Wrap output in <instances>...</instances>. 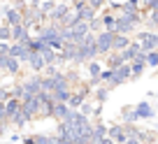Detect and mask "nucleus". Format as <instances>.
<instances>
[{
    "instance_id": "nucleus-17",
    "label": "nucleus",
    "mask_w": 158,
    "mask_h": 144,
    "mask_svg": "<svg viewBox=\"0 0 158 144\" xmlns=\"http://www.w3.org/2000/svg\"><path fill=\"white\" fill-rule=\"evenodd\" d=\"M135 112H137V119L142 121V119H153V114H156V112H153V107L149 102H139L137 107H135Z\"/></svg>"
},
{
    "instance_id": "nucleus-21",
    "label": "nucleus",
    "mask_w": 158,
    "mask_h": 144,
    "mask_svg": "<svg viewBox=\"0 0 158 144\" xmlns=\"http://www.w3.org/2000/svg\"><path fill=\"white\" fill-rule=\"evenodd\" d=\"M77 16H79L81 21H89V23H91V21L95 19V10H93L91 5H84L81 10H77Z\"/></svg>"
},
{
    "instance_id": "nucleus-22",
    "label": "nucleus",
    "mask_w": 158,
    "mask_h": 144,
    "mask_svg": "<svg viewBox=\"0 0 158 144\" xmlns=\"http://www.w3.org/2000/svg\"><path fill=\"white\" fill-rule=\"evenodd\" d=\"M123 56H121V51H116V54H107V68H118V65H123Z\"/></svg>"
},
{
    "instance_id": "nucleus-29",
    "label": "nucleus",
    "mask_w": 158,
    "mask_h": 144,
    "mask_svg": "<svg viewBox=\"0 0 158 144\" xmlns=\"http://www.w3.org/2000/svg\"><path fill=\"white\" fill-rule=\"evenodd\" d=\"M12 98H16V100H23V98H26L23 84H19V86H14V88H12Z\"/></svg>"
},
{
    "instance_id": "nucleus-13",
    "label": "nucleus",
    "mask_w": 158,
    "mask_h": 144,
    "mask_svg": "<svg viewBox=\"0 0 158 144\" xmlns=\"http://www.w3.org/2000/svg\"><path fill=\"white\" fill-rule=\"evenodd\" d=\"M28 65H30V70H33V72H42V70L47 68V63H44V56L40 54V51H33V56H30Z\"/></svg>"
},
{
    "instance_id": "nucleus-20",
    "label": "nucleus",
    "mask_w": 158,
    "mask_h": 144,
    "mask_svg": "<svg viewBox=\"0 0 158 144\" xmlns=\"http://www.w3.org/2000/svg\"><path fill=\"white\" fill-rule=\"evenodd\" d=\"M100 75H102V68H100L95 60H91V63H89V79H91V84L100 81Z\"/></svg>"
},
{
    "instance_id": "nucleus-30",
    "label": "nucleus",
    "mask_w": 158,
    "mask_h": 144,
    "mask_svg": "<svg viewBox=\"0 0 158 144\" xmlns=\"http://www.w3.org/2000/svg\"><path fill=\"white\" fill-rule=\"evenodd\" d=\"M100 28H105V21H102V16H100V19H93V21H91V33H102Z\"/></svg>"
},
{
    "instance_id": "nucleus-2",
    "label": "nucleus",
    "mask_w": 158,
    "mask_h": 144,
    "mask_svg": "<svg viewBox=\"0 0 158 144\" xmlns=\"http://www.w3.org/2000/svg\"><path fill=\"white\" fill-rule=\"evenodd\" d=\"M114 35H116V33H112V30H102V33H98V56L114 51Z\"/></svg>"
},
{
    "instance_id": "nucleus-28",
    "label": "nucleus",
    "mask_w": 158,
    "mask_h": 144,
    "mask_svg": "<svg viewBox=\"0 0 158 144\" xmlns=\"http://www.w3.org/2000/svg\"><path fill=\"white\" fill-rule=\"evenodd\" d=\"M142 7H144V12H156L158 10V0H142Z\"/></svg>"
},
{
    "instance_id": "nucleus-4",
    "label": "nucleus",
    "mask_w": 158,
    "mask_h": 144,
    "mask_svg": "<svg viewBox=\"0 0 158 144\" xmlns=\"http://www.w3.org/2000/svg\"><path fill=\"white\" fill-rule=\"evenodd\" d=\"M23 88H26V95H40L42 93V75H33L23 81Z\"/></svg>"
},
{
    "instance_id": "nucleus-15",
    "label": "nucleus",
    "mask_w": 158,
    "mask_h": 144,
    "mask_svg": "<svg viewBox=\"0 0 158 144\" xmlns=\"http://www.w3.org/2000/svg\"><path fill=\"white\" fill-rule=\"evenodd\" d=\"M133 28H135V23L128 19V16H118V21H116V33H118V35L133 33Z\"/></svg>"
},
{
    "instance_id": "nucleus-40",
    "label": "nucleus",
    "mask_w": 158,
    "mask_h": 144,
    "mask_svg": "<svg viewBox=\"0 0 158 144\" xmlns=\"http://www.w3.org/2000/svg\"><path fill=\"white\" fill-rule=\"evenodd\" d=\"M102 2H107V0H102Z\"/></svg>"
},
{
    "instance_id": "nucleus-25",
    "label": "nucleus",
    "mask_w": 158,
    "mask_h": 144,
    "mask_svg": "<svg viewBox=\"0 0 158 144\" xmlns=\"http://www.w3.org/2000/svg\"><path fill=\"white\" fill-rule=\"evenodd\" d=\"M121 116H123L126 123H135V121H139V119H137V112H135V107H123Z\"/></svg>"
},
{
    "instance_id": "nucleus-38",
    "label": "nucleus",
    "mask_w": 158,
    "mask_h": 144,
    "mask_svg": "<svg viewBox=\"0 0 158 144\" xmlns=\"http://www.w3.org/2000/svg\"><path fill=\"white\" fill-rule=\"evenodd\" d=\"M100 144H116L112 137H105V139H100Z\"/></svg>"
},
{
    "instance_id": "nucleus-23",
    "label": "nucleus",
    "mask_w": 158,
    "mask_h": 144,
    "mask_svg": "<svg viewBox=\"0 0 158 144\" xmlns=\"http://www.w3.org/2000/svg\"><path fill=\"white\" fill-rule=\"evenodd\" d=\"M56 5H58L56 0H42V5H40V12H42V14H44L47 19H49V16H51V12L56 10Z\"/></svg>"
},
{
    "instance_id": "nucleus-8",
    "label": "nucleus",
    "mask_w": 158,
    "mask_h": 144,
    "mask_svg": "<svg viewBox=\"0 0 158 144\" xmlns=\"http://www.w3.org/2000/svg\"><path fill=\"white\" fill-rule=\"evenodd\" d=\"M70 12H72V10H70V5H68V2H58V5H56V10L51 12L49 21H56V23H63V21H65V16H68Z\"/></svg>"
},
{
    "instance_id": "nucleus-37",
    "label": "nucleus",
    "mask_w": 158,
    "mask_h": 144,
    "mask_svg": "<svg viewBox=\"0 0 158 144\" xmlns=\"http://www.w3.org/2000/svg\"><path fill=\"white\" fill-rule=\"evenodd\" d=\"M58 144H77L74 139H63V137H58Z\"/></svg>"
},
{
    "instance_id": "nucleus-36",
    "label": "nucleus",
    "mask_w": 158,
    "mask_h": 144,
    "mask_svg": "<svg viewBox=\"0 0 158 144\" xmlns=\"http://www.w3.org/2000/svg\"><path fill=\"white\" fill-rule=\"evenodd\" d=\"M126 144H144V142H142V139H137V137H128V142H126Z\"/></svg>"
},
{
    "instance_id": "nucleus-18",
    "label": "nucleus",
    "mask_w": 158,
    "mask_h": 144,
    "mask_svg": "<svg viewBox=\"0 0 158 144\" xmlns=\"http://www.w3.org/2000/svg\"><path fill=\"white\" fill-rule=\"evenodd\" d=\"M51 95H54V102H70V98H72V88H70V86H63V88H56Z\"/></svg>"
},
{
    "instance_id": "nucleus-7",
    "label": "nucleus",
    "mask_w": 158,
    "mask_h": 144,
    "mask_svg": "<svg viewBox=\"0 0 158 144\" xmlns=\"http://www.w3.org/2000/svg\"><path fill=\"white\" fill-rule=\"evenodd\" d=\"M5 23L7 26H19V23H23V12L21 10H16V7H7L5 10Z\"/></svg>"
},
{
    "instance_id": "nucleus-3",
    "label": "nucleus",
    "mask_w": 158,
    "mask_h": 144,
    "mask_svg": "<svg viewBox=\"0 0 158 144\" xmlns=\"http://www.w3.org/2000/svg\"><path fill=\"white\" fill-rule=\"evenodd\" d=\"M137 42L142 44L144 51H156V49H158V33L142 30V33H137Z\"/></svg>"
},
{
    "instance_id": "nucleus-11",
    "label": "nucleus",
    "mask_w": 158,
    "mask_h": 144,
    "mask_svg": "<svg viewBox=\"0 0 158 144\" xmlns=\"http://www.w3.org/2000/svg\"><path fill=\"white\" fill-rule=\"evenodd\" d=\"M23 144H58V135L51 137V135H33V137H26Z\"/></svg>"
},
{
    "instance_id": "nucleus-19",
    "label": "nucleus",
    "mask_w": 158,
    "mask_h": 144,
    "mask_svg": "<svg viewBox=\"0 0 158 144\" xmlns=\"http://www.w3.org/2000/svg\"><path fill=\"white\" fill-rule=\"evenodd\" d=\"M133 44V42H130V37L128 35H114V51H123V49H128V47Z\"/></svg>"
},
{
    "instance_id": "nucleus-33",
    "label": "nucleus",
    "mask_w": 158,
    "mask_h": 144,
    "mask_svg": "<svg viewBox=\"0 0 158 144\" xmlns=\"http://www.w3.org/2000/svg\"><path fill=\"white\" fill-rule=\"evenodd\" d=\"M149 26H151V28H158V10L149 14Z\"/></svg>"
},
{
    "instance_id": "nucleus-1",
    "label": "nucleus",
    "mask_w": 158,
    "mask_h": 144,
    "mask_svg": "<svg viewBox=\"0 0 158 144\" xmlns=\"http://www.w3.org/2000/svg\"><path fill=\"white\" fill-rule=\"evenodd\" d=\"M10 56H14L16 60H21V63H28L30 56H33V49H30L28 44H23V42H12L10 47Z\"/></svg>"
},
{
    "instance_id": "nucleus-9",
    "label": "nucleus",
    "mask_w": 158,
    "mask_h": 144,
    "mask_svg": "<svg viewBox=\"0 0 158 144\" xmlns=\"http://www.w3.org/2000/svg\"><path fill=\"white\" fill-rule=\"evenodd\" d=\"M142 51H144V49H142V44H139V42L135 40L133 44L128 47V49H123V51H121V56H123V60H126V63H133V60L137 58V56L142 54Z\"/></svg>"
},
{
    "instance_id": "nucleus-12",
    "label": "nucleus",
    "mask_w": 158,
    "mask_h": 144,
    "mask_svg": "<svg viewBox=\"0 0 158 144\" xmlns=\"http://www.w3.org/2000/svg\"><path fill=\"white\" fill-rule=\"evenodd\" d=\"M12 35H14V42H23V44H28L33 37L28 35V28H26L23 23H19V26H14L12 28Z\"/></svg>"
},
{
    "instance_id": "nucleus-39",
    "label": "nucleus",
    "mask_w": 158,
    "mask_h": 144,
    "mask_svg": "<svg viewBox=\"0 0 158 144\" xmlns=\"http://www.w3.org/2000/svg\"><path fill=\"white\" fill-rule=\"evenodd\" d=\"M58 2H70V0H58Z\"/></svg>"
},
{
    "instance_id": "nucleus-16",
    "label": "nucleus",
    "mask_w": 158,
    "mask_h": 144,
    "mask_svg": "<svg viewBox=\"0 0 158 144\" xmlns=\"http://www.w3.org/2000/svg\"><path fill=\"white\" fill-rule=\"evenodd\" d=\"M86 93H89V88H79L77 93H72V98H70V107H72V109H79V107H81V105H84V100H86Z\"/></svg>"
},
{
    "instance_id": "nucleus-32",
    "label": "nucleus",
    "mask_w": 158,
    "mask_h": 144,
    "mask_svg": "<svg viewBox=\"0 0 158 144\" xmlns=\"http://www.w3.org/2000/svg\"><path fill=\"white\" fill-rule=\"evenodd\" d=\"M107 91H112V88H109V86H107V88H98V93H95V98H98L100 102H105V100H107Z\"/></svg>"
},
{
    "instance_id": "nucleus-26",
    "label": "nucleus",
    "mask_w": 158,
    "mask_h": 144,
    "mask_svg": "<svg viewBox=\"0 0 158 144\" xmlns=\"http://www.w3.org/2000/svg\"><path fill=\"white\" fill-rule=\"evenodd\" d=\"M14 42V35H12V26L0 23V42Z\"/></svg>"
},
{
    "instance_id": "nucleus-31",
    "label": "nucleus",
    "mask_w": 158,
    "mask_h": 144,
    "mask_svg": "<svg viewBox=\"0 0 158 144\" xmlns=\"http://www.w3.org/2000/svg\"><path fill=\"white\" fill-rule=\"evenodd\" d=\"M12 100V88H0V102H10Z\"/></svg>"
},
{
    "instance_id": "nucleus-34",
    "label": "nucleus",
    "mask_w": 158,
    "mask_h": 144,
    "mask_svg": "<svg viewBox=\"0 0 158 144\" xmlns=\"http://www.w3.org/2000/svg\"><path fill=\"white\" fill-rule=\"evenodd\" d=\"M89 5L93 7V10H98V7H100V5H105V2H102V0H89Z\"/></svg>"
},
{
    "instance_id": "nucleus-27",
    "label": "nucleus",
    "mask_w": 158,
    "mask_h": 144,
    "mask_svg": "<svg viewBox=\"0 0 158 144\" xmlns=\"http://www.w3.org/2000/svg\"><path fill=\"white\" fill-rule=\"evenodd\" d=\"M147 65L149 68H158V49L156 51H147Z\"/></svg>"
},
{
    "instance_id": "nucleus-14",
    "label": "nucleus",
    "mask_w": 158,
    "mask_h": 144,
    "mask_svg": "<svg viewBox=\"0 0 158 144\" xmlns=\"http://www.w3.org/2000/svg\"><path fill=\"white\" fill-rule=\"evenodd\" d=\"M147 68V51H142V54L137 56V58L130 63V70H133V77H139L142 75V70Z\"/></svg>"
},
{
    "instance_id": "nucleus-6",
    "label": "nucleus",
    "mask_w": 158,
    "mask_h": 144,
    "mask_svg": "<svg viewBox=\"0 0 158 144\" xmlns=\"http://www.w3.org/2000/svg\"><path fill=\"white\" fill-rule=\"evenodd\" d=\"M70 114H72V107H70L68 102H56V105H54V112H51V116H54L58 123H60V121H68Z\"/></svg>"
},
{
    "instance_id": "nucleus-35",
    "label": "nucleus",
    "mask_w": 158,
    "mask_h": 144,
    "mask_svg": "<svg viewBox=\"0 0 158 144\" xmlns=\"http://www.w3.org/2000/svg\"><path fill=\"white\" fill-rule=\"evenodd\" d=\"M26 5H30V7H40V5H42V0H26Z\"/></svg>"
},
{
    "instance_id": "nucleus-24",
    "label": "nucleus",
    "mask_w": 158,
    "mask_h": 144,
    "mask_svg": "<svg viewBox=\"0 0 158 144\" xmlns=\"http://www.w3.org/2000/svg\"><path fill=\"white\" fill-rule=\"evenodd\" d=\"M102 21H105V30H112V33H116V21H118V16H114V14H102Z\"/></svg>"
},
{
    "instance_id": "nucleus-5",
    "label": "nucleus",
    "mask_w": 158,
    "mask_h": 144,
    "mask_svg": "<svg viewBox=\"0 0 158 144\" xmlns=\"http://www.w3.org/2000/svg\"><path fill=\"white\" fill-rule=\"evenodd\" d=\"M107 137H112L116 144H126L130 135H128V130H126V125H109Z\"/></svg>"
},
{
    "instance_id": "nucleus-10",
    "label": "nucleus",
    "mask_w": 158,
    "mask_h": 144,
    "mask_svg": "<svg viewBox=\"0 0 158 144\" xmlns=\"http://www.w3.org/2000/svg\"><path fill=\"white\" fill-rule=\"evenodd\" d=\"M121 12H123V16H128V19L133 21L135 26H137L139 21H142V16H139V7H137V5H130V2H123V5H121Z\"/></svg>"
}]
</instances>
